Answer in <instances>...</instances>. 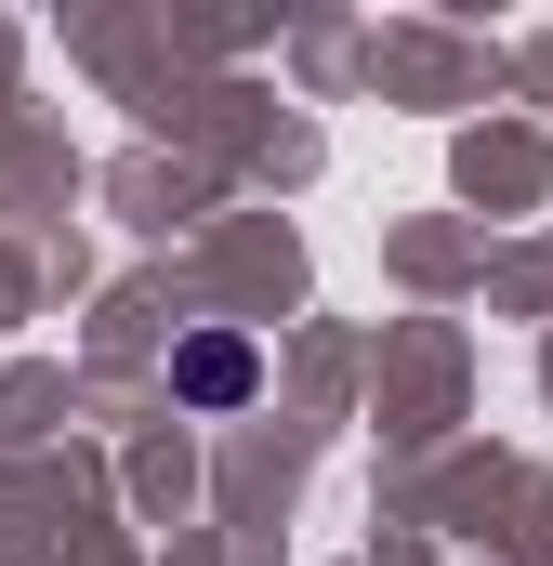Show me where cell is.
Here are the masks:
<instances>
[{
    "mask_svg": "<svg viewBox=\"0 0 553 566\" xmlns=\"http://www.w3.org/2000/svg\"><path fill=\"white\" fill-rule=\"evenodd\" d=\"M171 396H185V409H251V396H264V356H251L238 329H198V343H171Z\"/></svg>",
    "mask_w": 553,
    "mask_h": 566,
    "instance_id": "cell-1",
    "label": "cell"
}]
</instances>
